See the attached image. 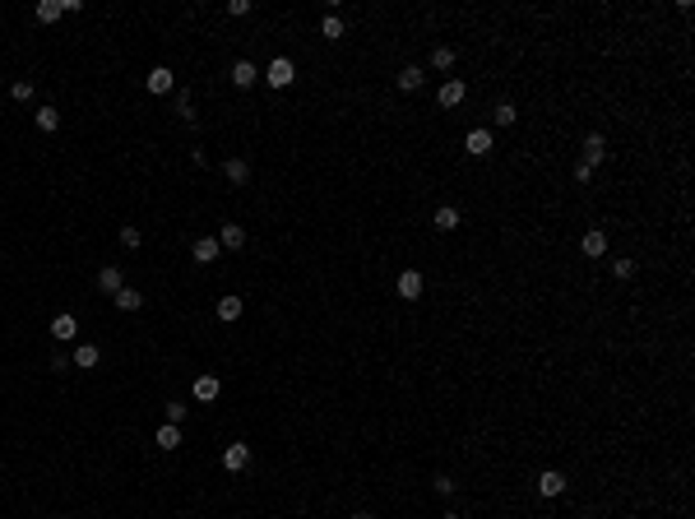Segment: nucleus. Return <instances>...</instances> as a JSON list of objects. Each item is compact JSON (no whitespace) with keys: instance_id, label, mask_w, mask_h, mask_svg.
<instances>
[{"instance_id":"obj_1","label":"nucleus","mask_w":695,"mask_h":519,"mask_svg":"<svg viewBox=\"0 0 695 519\" xmlns=\"http://www.w3.org/2000/svg\"><path fill=\"white\" fill-rule=\"evenodd\" d=\"M264 79H269V89H288V84L297 79V65L288 61V56H274L269 70H264Z\"/></svg>"},{"instance_id":"obj_2","label":"nucleus","mask_w":695,"mask_h":519,"mask_svg":"<svg viewBox=\"0 0 695 519\" xmlns=\"http://www.w3.org/2000/svg\"><path fill=\"white\" fill-rule=\"evenodd\" d=\"M218 255H223L218 237H195V246H190V260H195V264H214Z\"/></svg>"},{"instance_id":"obj_3","label":"nucleus","mask_w":695,"mask_h":519,"mask_svg":"<svg viewBox=\"0 0 695 519\" xmlns=\"http://www.w3.org/2000/svg\"><path fill=\"white\" fill-rule=\"evenodd\" d=\"M246 464H250V445H246V441H237V445H228V450H223V468H228V473H241Z\"/></svg>"},{"instance_id":"obj_4","label":"nucleus","mask_w":695,"mask_h":519,"mask_svg":"<svg viewBox=\"0 0 695 519\" xmlns=\"http://www.w3.org/2000/svg\"><path fill=\"white\" fill-rule=\"evenodd\" d=\"M463 149L473 153V158H487V153L496 149V144H492V130H468V139H463Z\"/></svg>"},{"instance_id":"obj_5","label":"nucleus","mask_w":695,"mask_h":519,"mask_svg":"<svg viewBox=\"0 0 695 519\" xmlns=\"http://www.w3.org/2000/svg\"><path fill=\"white\" fill-rule=\"evenodd\" d=\"M218 246H223V251H241V246H246V228H241V223H223Z\"/></svg>"},{"instance_id":"obj_6","label":"nucleus","mask_w":695,"mask_h":519,"mask_svg":"<svg viewBox=\"0 0 695 519\" xmlns=\"http://www.w3.org/2000/svg\"><path fill=\"white\" fill-rule=\"evenodd\" d=\"M602 158H607V139H602V135H589V139H584V167L593 172Z\"/></svg>"},{"instance_id":"obj_7","label":"nucleus","mask_w":695,"mask_h":519,"mask_svg":"<svg viewBox=\"0 0 695 519\" xmlns=\"http://www.w3.org/2000/svg\"><path fill=\"white\" fill-rule=\"evenodd\" d=\"M172 84H176V75H172L167 65H154V70H149V93L163 98V93H172Z\"/></svg>"},{"instance_id":"obj_8","label":"nucleus","mask_w":695,"mask_h":519,"mask_svg":"<svg viewBox=\"0 0 695 519\" xmlns=\"http://www.w3.org/2000/svg\"><path fill=\"white\" fill-rule=\"evenodd\" d=\"M399 297H408V302L422 297V274H417V269H403L399 274Z\"/></svg>"},{"instance_id":"obj_9","label":"nucleus","mask_w":695,"mask_h":519,"mask_svg":"<svg viewBox=\"0 0 695 519\" xmlns=\"http://www.w3.org/2000/svg\"><path fill=\"white\" fill-rule=\"evenodd\" d=\"M436 102H441V107H459V102H463V84H459V79H445L441 93H436Z\"/></svg>"},{"instance_id":"obj_10","label":"nucleus","mask_w":695,"mask_h":519,"mask_svg":"<svg viewBox=\"0 0 695 519\" xmlns=\"http://www.w3.org/2000/svg\"><path fill=\"white\" fill-rule=\"evenodd\" d=\"M223 176H228L232 185H246V176H250V163H246V158H228V163H223Z\"/></svg>"},{"instance_id":"obj_11","label":"nucleus","mask_w":695,"mask_h":519,"mask_svg":"<svg viewBox=\"0 0 695 519\" xmlns=\"http://www.w3.org/2000/svg\"><path fill=\"white\" fill-rule=\"evenodd\" d=\"M75 334H79L75 316H56V320H51V338H56V343H70Z\"/></svg>"},{"instance_id":"obj_12","label":"nucleus","mask_w":695,"mask_h":519,"mask_svg":"<svg viewBox=\"0 0 695 519\" xmlns=\"http://www.w3.org/2000/svg\"><path fill=\"white\" fill-rule=\"evenodd\" d=\"M580 251H584L589 260H598V255H607V237H602L598 228H593V232H584V242H580Z\"/></svg>"},{"instance_id":"obj_13","label":"nucleus","mask_w":695,"mask_h":519,"mask_svg":"<svg viewBox=\"0 0 695 519\" xmlns=\"http://www.w3.org/2000/svg\"><path fill=\"white\" fill-rule=\"evenodd\" d=\"M538 491H542V496H561V491H566V473H556V468H547V473L538 477Z\"/></svg>"},{"instance_id":"obj_14","label":"nucleus","mask_w":695,"mask_h":519,"mask_svg":"<svg viewBox=\"0 0 695 519\" xmlns=\"http://www.w3.org/2000/svg\"><path fill=\"white\" fill-rule=\"evenodd\" d=\"M255 79H260V70H255L250 61H237V65H232V84H237V89H250Z\"/></svg>"},{"instance_id":"obj_15","label":"nucleus","mask_w":695,"mask_h":519,"mask_svg":"<svg viewBox=\"0 0 695 519\" xmlns=\"http://www.w3.org/2000/svg\"><path fill=\"white\" fill-rule=\"evenodd\" d=\"M98 362H102V352L93 348V343H79V348H75V367L79 371H93Z\"/></svg>"},{"instance_id":"obj_16","label":"nucleus","mask_w":695,"mask_h":519,"mask_svg":"<svg viewBox=\"0 0 695 519\" xmlns=\"http://www.w3.org/2000/svg\"><path fill=\"white\" fill-rule=\"evenodd\" d=\"M154 441H158V450H176V445H181V427H172V422H163V427L154 431Z\"/></svg>"},{"instance_id":"obj_17","label":"nucleus","mask_w":695,"mask_h":519,"mask_svg":"<svg viewBox=\"0 0 695 519\" xmlns=\"http://www.w3.org/2000/svg\"><path fill=\"white\" fill-rule=\"evenodd\" d=\"M98 283H102V292H111V297H116V292L125 288V274H121V269H116V264H107V269L98 274Z\"/></svg>"},{"instance_id":"obj_18","label":"nucleus","mask_w":695,"mask_h":519,"mask_svg":"<svg viewBox=\"0 0 695 519\" xmlns=\"http://www.w3.org/2000/svg\"><path fill=\"white\" fill-rule=\"evenodd\" d=\"M218 320L223 325L241 320V297H218Z\"/></svg>"},{"instance_id":"obj_19","label":"nucleus","mask_w":695,"mask_h":519,"mask_svg":"<svg viewBox=\"0 0 695 519\" xmlns=\"http://www.w3.org/2000/svg\"><path fill=\"white\" fill-rule=\"evenodd\" d=\"M218 390H223V385H218V376H200V381H195V399H200V403L218 399Z\"/></svg>"},{"instance_id":"obj_20","label":"nucleus","mask_w":695,"mask_h":519,"mask_svg":"<svg viewBox=\"0 0 695 519\" xmlns=\"http://www.w3.org/2000/svg\"><path fill=\"white\" fill-rule=\"evenodd\" d=\"M436 228L454 232V228H459V209H454V204H441V209H436Z\"/></svg>"},{"instance_id":"obj_21","label":"nucleus","mask_w":695,"mask_h":519,"mask_svg":"<svg viewBox=\"0 0 695 519\" xmlns=\"http://www.w3.org/2000/svg\"><path fill=\"white\" fill-rule=\"evenodd\" d=\"M394 84H399L403 93H417V89H422V70H417V65H408V70H399V79H394Z\"/></svg>"},{"instance_id":"obj_22","label":"nucleus","mask_w":695,"mask_h":519,"mask_svg":"<svg viewBox=\"0 0 695 519\" xmlns=\"http://www.w3.org/2000/svg\"><path fill=\"white\" fill-rule=\"evenodd\" d=\"M116 306H121V311H139V306H144V292H139V288H121V292H116Z\"/></svg>"},{"instance_id":"obj_23","label":"nucleus","mask_w":695,"mask_h":519,"mask_svg":"<svg viewBox=\"0 0 695 519\" xmlns=\"http://www.w3.org/2000/svg\"><path fill=\"white\" fill-rule=\"evenodd\" d=\"M61 15H65L61 0H42V5H37V24H56Z\"/></svg>"},{"instance_id":"obj_24","label":"nucleus","mask_w":695,"mask_h":519,"mask_svg":"<svg viewBox=\"0 0 695 519\" xmlns=\"http://www.w3.org/2000/svg\"><path fill=\"white\" fill-rule=\"evenodd\" d=\"M320 33L329 37V42H339V37H343V19H339V15H324V19H320Z\"/></svg>"},{"instance_id":"obj_25","label":"nucleus","mask_w":695,"mask_h":519,"mask_svg":"<svg viewBox=\"0 0 695 519\" xmlns=\"http://www.w3.org/2000/svg\"><path fill=\"white\" fill-rule=\"evenodd\" d=\"M492 121H496V125H515V121H519V111H515V102H496Z\"/></svg>"},{"instance_id":"obj_26","label":"nucleus","mask_w":695,"mask_h":519,"mask_svg":"<svg viewBox=\"0 0 695 519\" xmlns=\"http://www.w3.org/2000/svg\"><path fill=\"white\" fill-rule=\"evenodd\" d=\"M454 65V46H436L432 51V70H450Z\"/></svg>"},{"instance_id":"obj_27","label":"nucleus","mask_w":695,"mask_h":519,"mask_svg":"<svg viewBox=\"0 0 695 519\" xmlns=\"http://www.w3.org/2000/svg\"><path fill=\"white\" fill-rule=\"evenodd\" d=\"M61 125V111L56 107H37V130H56Z\"/></svg>"},{"instance_id":"obj_28","label":"nucleus","mask_w":695,"mask_h":519,"mask_svg":"<svg viewBox=\"0 0 695 519\" xmlns=\"http://www.w3.org/2000/svg\"><path fill=\"white\" fill-rule=\"evenodd\" d=\"M139 242H144V237H139V228H135V223H125V228H121V246H125V251H135Z\"/></svg>"},{"instance_id":"obj_29","label":"nucleus","mask_w":695,"mask_h":519,"mask_svg":"<svg viewBox=\"0 0 695 519\" xmlns=\"http://www.w3.org/2000/svg\"><path fill=\"white\" fill-rule=\"evenodd\" d=\"M167 422H172V427H181V422H185V403H181V399H172V403H167Z\"/></svg>"},{"instance_id":"obj_30","label":"nucleus","mask_w":695,"mask_h":519,"mask_svg":"<svg viewBox=\"0 0 695 519\" xmlns=\"http://www.w3.org/2000/svg\"><path fill=\"white\" fill-rule=\"evenodd\" d=\"M10 98H15V102H28V98H33V84H28V79H19L15 89H10Z\"/></svg>"},{"instance_id":"obj_31","label":"nucleus","mask_w":695,"mask_h":519,"mask_svg":"<svg viewBox=\"0 0 695 519\" xmlns=\"http://www.w3.org/2000/svg\"><path fill=\"white\" fill-rule=\"evenodd\" d=\"M612 274H617V278H631V274H635V260H617V264H612Z\"/></svg>"},{"instance_id":"obj_32","label":"nucleus","mask_w":695,"mask_h":519,"mask_svg":"<svg viewBox=\"0 0 695 519\" xmlns=\"http://www.w3.org/2000/svg\"><path fill=\"white\" fill-rule=\"evenodd\" d=\"M228 15H237V19H241V15H250V0H232V5H228Z\"/></svg>"},{"instance_id":"obj_33","label":"nucleus","mask_w":695,"mask_h":519,"mask_svg":"<svg viewBox=\"0 0 695 519\" xmlns=\"http://www.w3.org/2000/svg\"><path fill=\"white\" fill-rule=\"evenodd\" d=\"M432 487H436V496H450V491H454V482H450V477H436Z\"/></svg>"},{"instance_id":"obj_34","label":"nucleus","mask_w":695,"mask_h":519,"mask_svg":"<svg viewBox=\"0 0 695 519\" xmlns=\"http://www.w3.org/2000/svg\"><path fill=\"white\" fill-rule=\"evenodd\" d=\"M353 519H371V515H353Z\"/></svg>"},{"instance_id":"obj_35","label":"nucleus","mask_w":695,"mask_h":519,"mask_svg":"<svg viewBox=\"0 0 695 519\" xmlns=\"http://www.w3.org/2000/svg\"><path fill=\"white\" fill-rule=\"evenodd\" d=\"M445 519H459V515H445Z\"/></svg>"}]
</instances>
